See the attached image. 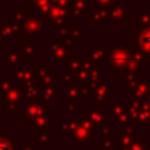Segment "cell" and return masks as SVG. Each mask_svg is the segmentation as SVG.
<instances>
[{
	"label": "cell",
	"mask_w": 150,
	"mask_h": 150,
	"mask_svg": "<svg viewBox=\"0 0 150 150\" xmlns=\"http://www.w3.org/2000/svg\"><path fill=\"white\" fill-rule=\"evenodd\" d=\"M0 150H10V145L4 140H0Z\"/></svg>",
	"instance_id": "obj_1"
}]
</instances>
